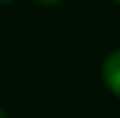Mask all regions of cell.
<instances>
[{"mask_svg": "<svg viewBox=\"0 0 120 118\" xmlns=\"http://www.w3.org/2000/svg\"><path fill=\"white\" fill-rule=\"evenodd\" d=\"M0 2H11V0H0Z\"/></svg>", "mask_w": 120, "mask_h": 118, "instance_id": "277c9868", "label": "cell"}, {"mask_svg": "<svg viewBox=\"0 0 120 118\" xmlns=\"http://www.w3.org/2000/svg\"><path fill=\"white\" fill-rule=\"evenodd\" d=\"M36 2H40V4H44V6H53V4L61 2V0H36Z\"/></svg>", "mask_w": 120, "mask_h": 118, "instance_id": "7a4b0ae2", "label": "cell"}, {"mask_svg": "<svg viewBox=\"0 0 120 118\" xmlns=\"http://www.w3.org/2000/svg\"><path fill=\"white\" fill-rule=\"evenodd\" d=\"M114 2H116V4H120V0H114Z\"/></svg>", "mask_w": 120, "mask_h": 118, "instance_id": "5b68a950", "label": "cell"}, {"mask_svg": "<svg viewBox=\"0 0 120 118\" xmlns=\"http://www.w3.org/2000/svg\"><path fill=\"white\" fill-rule=\"evenodd\" d=\"M0 118H6V114H4V110L0 108Z\"/></svg>", "mask_w": 120, "mask_h": 118, "instance_id": "3957f363", "label": "cell"}, {"mask_svg": "<svg viewBox=\"0 0 120 118\" xmlns=\"http://www.w3.org/2000/svg\"><path fill=\"white\" fill-rule=\"evenodd\" d=\"M103 80L108 89L120 97V49L114 51L103 63Z\"/></svg>", "mask_w": 120, "mask_h": 118, "instance_id": "6da1fadb", "label": "cell"}]
</instances>
